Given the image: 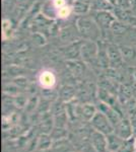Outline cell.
Returning <instances> with one entry per match:
<instances>
[{"mask_svg":"<svg viewBox=\"0 0 136 152\" xmlns=\"http://www.w3.org/2000/svg\"><path fill=\"white\" fill-rule=\"evenodd\" d=\"M76 28L85 41H99L101 37V28L95 19L87 16H80L76 20Z\"/></svg>","mask_w":136,"mask_h":152,"instance_id":"1","label":"cell"},{"mask_svg":"<svg viewBox=\"0 0 136 152\" xmlns=\"http://www.w3.org/2000/svg\"><path fill=\"white\" fill-rule=\"evenodd\" d=\"M110 120L108 119V117L103 113H96L93 116V120H91V124L93 125V127L98 130L99 132H103L105 134H110L112 133L113 128L110 124Z\"/></svg>","mask_w":136,"mask_h":152,"instance_id":"2","label":"cell"},{"mask_svg":"<svg viewBox=\"0 0 136 152\" xmlns=\"http://www.w3.org/2000/svg\"><path fill=\"white\" fill-rule=\"evenodd\" d=\"M99 53V46L96 42L85 41L81 45V57L85 61L96 60Z\"/></svg>","mask_w":136,"mask_h":152,"instance_id":"3","label":"cell"},{"mask_svg":"<svg viewBox=\"0 0 136 152\" xmlns=\"http://www.w3.org/2000/svg\"><path fill=\"white\" fill-rule=\"evenodd\" d=\"M115 14H113L111 11L108 10H99L96 12V18L95 20L96 23L100 26V28H109L111 29V26L114 23V21L116 20Z\"/></svg>","mask_w":136,"mask_h":152,"instance_id":"4","label":"cell"},{"mask_svg":"<svg viewBox=\"0 0 136 152\" xmlns=\"http://www.w3.org/2000/svg\"><path fill=\"white\" fill-rule=\"evenodd\" d=\"M107 53L110 65H112L113 67L121 66L123 61H124L122 52H121V48L114 45V44H109V45H107Z\"/></svg>","mask_w":136,"mask_h":152,"instance_id":"5","label":"cell"},{"mask_svg":"<svg viewBox=\"0 0 136 152\" xmlns=\"http://www.w3.org/2000/svg\"><path fill=\"white\" fill-rule=\"evenodd\" d=\"M90 0H75L72 4V10L78 15H83L88 12L90 9Z\"/></svg>","mask_w":136,"mask_h":152,"instance_id":"6","label":"cell"},{"mask_svg":"<svg viewBox=\"0 0 136 152\" xmlns=\"http://www.w3.org/2000/svg\"><path fill=\"white\" fill-rule=\"evenodd\" d=\"M39 81L40 84L45 88H51L55 84L56 77L51 71H44L41 73L40 77H39Z\"/></svg>","mask_w":136,"mask_h":152,"instance_id":"7","label":"cell"},{"mask_svg":"<svg viewBox=\"0 0 136 152\" xmlns=\"http://www.w3.org/2000/svg\"><path fill=\"white\" fill-rule=\"evenodd\" d=\"M131 133H132V132H131V126L127 120L122 121L118 125V135H119V137H121L122 139L129 138Z\"/></svg>","mask_w":136,"mask_h":152,"instance_id":"8","label":"cell"},{"mask_svg":"<svg viewBox=\"0 0 136 152\" xmlns=\"http://www.w3.org/2000/svg\"><path fill=\"white\" fill-rule=\"evenodd\" d=\"M121 137H117L115 135H111L109 136L108 138V148L112 151H115V152H118L119 149L121 148L122 146L123 142H124V139H120Z\"/></svg>","mask_w":136,"mask_h":152,"instance_id":"9","label":"cell"},{"mask_svg":"<svg viewBox=\"0 0 136 152\" xmlns=\"http://www.w3.org/2000/svg\"><path fill=\"white\" fill-rule=\"evenodd\" d=\"M127 29H128V24L122 23V21L118 20V19H116L114 21V23L112 24V26H111V31L116 36L124 35L126 31H127Z\"/></svg>","mask_w":136,"mask_h":152,"instance_id":"10","label":"cell"},{"mask_svg":"<svg viewBox=\"0 0 136 152\" xmlns=\"http://www.w3.org/2000/svg\"><path fill=\"white\" fill-rule=\"evenodd\" d=\"M93 145L99 151H104L106 149V140L104 138V136L101 133H95L93 135Z\"/></svg>","mask_w":136,"mask_h":152,"instance_id":"11","label":"cell"},{"mask_svg":"<svg viewBox=\"0 0 136 152\" xmlns=\"http://www.w3.org/2000/svg\"><path fill=\"white\" fill-rule=\"evenodd\" d=\"M121 52H122L123 59L124 61H132L136 59V50L132 47H122L121 48Z\"/></svg>","mask_w":136,"mask_h":152,"instance_id":"12","label":"cell"},{"mask_svg":"<svg viewBox=\"0 0 136 152\" xmlns=\"http://www.w3.org/2000/svg\"><path fill=\"white\" fill-rule=\"evenodd\" d=\"M134 144H133V141L132 140H127V141H124L121 146V148L119 149L118 152H132L133 151V148H134Z\"/></svg>","mask_w":136,"mask_h":152,"instance_id":"13","label":"cell"},{"mask_svg":"<svg viewBox=\"0 0 136 152\" xmlns=\"http://www.w3.org/2000/svg\"><path fill=\"white\" fill-rule=\"evenodd\" d=\"M10 31H11V23L8 19H4V20L2 21V33H3V38L6 39Z\"/></svg>","mask_w":136,"mask_h":152,"instance_id":"14","label":"cell"},{"mask_svg":"<svg viewBox=\"0 0 136 152\" xmlns=\"http://www.w3.org/2000/svg\"><path fill=\"white\" fill-rule=\"evenodd\" d=\"M83 115H85V118H87V119L93 118V116L96 115L95 107L90 104H85V107H83Z\"/></svg>","mask_w":136,"mask_h":152,"instance_id":"15","label":"cell"},{"mask_svg":"<svg viewBox=\"0 0 136 152\" xmlns=\"http://www.w3.org/2000/svg\"><path fill=\"white\" fill-rule=\"evenodd\" d=\"M131 0H117V5L123 9L131 8Z\"/></svg>","mask_w":136,"mask_h":152,"instance_id":"16","label":"cell"},{"mask_svg":"<svg viewBox=\"0 0 136 152\" xmlns=\"http://www.w3.org/2000/svg\"><path fill=\"white\" fill-rule=\"evenodd\" d=\"M131 9H132L133 15L136 16V0H133L132 3H131Z\"/></svg>","mask_w":136,"mask_h":152,"instance_id":"17","label":"cell"},{"mask_svg":"<svg viewBox=\"0 0 136 152\" xmlns=\"http://www.w3.org/2000/svg\"><path fill=\"white\" fill-rule=\"evenodd\" d=\"M66 1V3L68 4V5H70V6H72V4H73V2L75 1V0H65Z\"/></svg>","mask_w":136,"mask_h":152,"instance_id":"18","label":"cell"},{"mask_svg":"<svg viewBox=\"0 0 136 152\" xmlns=\"http://www.w3.org/2000/svg\"><path fill=\"white\" fill-rule=\"evenodd\" d=\"M132 1H133V0H131V2H132Z\"/></svg>","mask_w":136,"mask_h":152,"instance_id":"19","label":"cell"}]
</instances>
